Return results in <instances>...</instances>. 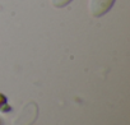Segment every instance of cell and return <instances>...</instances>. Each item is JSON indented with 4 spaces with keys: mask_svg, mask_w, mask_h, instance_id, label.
I'll list each match as a JSON object with an SVG mask.
<instances>
[{
    "mask_svg": "<svg viewBox=\"0 0 130 125\" xmlns=\"http://www.w3.org/2000/svg\"><path fill=\"white\" fill-rule=\"evenodd\" d=\"M115 4V0H89L88 2V10L94 18H100L105 15L112 5Z\"/></svg>",
    "mask_w": 130,
    "mask_h": 125,
    "instance_id": "cell-1",
    "label": "cell"
},
{
    "mask_svg": "<svg viewBox=\"0 0 130 125\" xmlns=\"http://www.w3.org/2000/svg\"><path fill=\"white\" fill-rule=\"evenodd\" d=\"M0 125H3V121H2V119H0Z\"/></svg>",
    "mask_w": 130,
    "mask_h": 125,
    "instance_id": "cell-4",
    "label": "cell"
},
{
    "mask_svg": "<svg viewBox=\"0 0 130 125\" xmlns=\"http://www.w3.org/2000/svg\"><path fill=\"white\" fill-rule=\"evenodd\" d=\"M50 2L54 8H64V7L69 5L73 0H50Z\"/></svg>",
    "mask_w": 130,
    "mask_h": 125,
    "instance_id": "cell-3",
    "label": "cell"
},
{
    "mask_svg": "<svg viewBox=\"0 0 130 125\" xmlns=\"http://www.w3.org/2000/svg\"><path fill=\"white\" fill-rule=\"evenodd\" d=\"M37 106L35 103H28L23 107L22 112L13 121V125H31L37 117Z\"/></svg>",
    "mask_w": 130,
    "mask_h": 125,
    "instance_id": "cell-2",
    "label": "cell"
}]
</instances>
